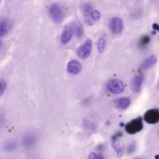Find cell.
Returning <instances> with one entry per match:
<instances>
[{"instance_id": "603a6c76", "label": "cell", "mask_w": 159, "mask_h": 159, "mask_svg": "<svg viewBox=\"0 0 159 159\" xmlns=\"http://www.w3.org/2000/svg\"><path fill=\"white\" fill-rule=\"evenodd\" d=\"M7 85L4 80H0V95H2L6 88Z\"/></svg>"}, {"instance_id": "d6a6232c", "label": "cell", "mask_w": 159, "mask_h": 159, "mask_svg": "<svg viewBox=\"0 0 159 159\" xmlns=\"http://www.w3.org/2000/svg\"><path fill=\"white\" fill-rule=\"evenodd\" d=\"M0 3H1V1H0Z\"/></svg>"}, {"instance_id": "7c38bea8", "label": "cell", "mask_w": 159, "mask_h": 159, "mask_svg": "<svg viewBox=\"0 0 159 159\" xmlns=\"http://www.w3.org/2000/svg\"><path fill=\"white\" fill-rule=\"evenodd\" d=\"M12 26V23L10 21L7 19H4L0 21V36H3L6 34Z\"/></svg>"}, {"instance_id": "ac0fdd59", "label": "cell", "mask_w": 159, "mask_h": 159, "mask_svg": "<svg viewBox=\"0 0 159 159\" xmlns=\"http://www.w3.org/2000/svg\"><path fill=\"white\" fill-rule=\"evenodd\" d=\"M150 41V38L148 35H144L139 41V45L141 48L145 47Z\"/></svg>"}, {"instance_id": "5bb4252c", "label": "cell", "mask_w": 159, "mask_h": 159, "mask_svg": "<svg viewBox=\"0 0 159 159\" xmlns=\"http://www.w3.org/2000/svg\"><path fill=\"white\" fill-rule=\"evenodd\" d=\"M157 57L155 56H151L148 58L146 59L142 63L141 67L143 69H148L154 66L157 62Z\"/></svg>"}, {"instance_id": "f546056e", "label": "cell", "mask_w": 159, "mask_h": 159, "mask_svg": "<svg viewBox=\"0 0 159 159\" xmlns=\"http://www.w3.org/2000/svg\"><path fill=\"white\" fill-rule=\"evenodd\" d=\"M134 159H143L142 158L137 157V158H134Z\"/></svg>"}, {"instance_id": "4316f807", "label": "cell", "mask_w": 159, "mask_h": 159, "mask_svg": "<svg viewBox=\"0 0 159 159\" xmlns=\"http://www.w3.org/2000/svg\"><path fill=\"white\" fill-rule=\"evenodd\" d=\"M153 28L154 30H157L159 31V25L157 23H154L153 25Z\"/></svg>"}, {"instance_id": "6da1fadb", "label": "cell", "mask_w": 159, "mask_h": 159, "mask_svg": "<svg viewBox=\"0 0 159 159\" xmlns=\"http://www.w3.org/2000/svg\"><path fill=\"white\" fill-rule=\"evenodd\" d=\"M143 129V119L138 117L134 119L125 126V131L130 134H134L140 132Z\"/></svg>"}, {"instance_id": "4fadbf2b", "label": "cell", "mask_w": 159, "mask_h": 159, "mask_svg": "<svg viewBox=\"0 0 159 159\" xmlns=\"http://www.w3.org/2000/svg\"><path fill=\"white\" fill-rule=\"evenodd\" d=\"M18 145L16 141L13 140H10L6 142L3 145V150L5 152H13L15 151L17 148Z\"/></svg>"}, {"instance_id": "7402d4cb", "label": "cell", "mask_w": 159, "mask_h": 159, "mask_svg": "<svg viewBox=\"0 0 159 159\" xmlns=\"http://www.w3.org/2000/svg\"><path fill=\"white\" fill-rule=\"evenodd\" d=\"M136 150V144L134 143H132L129 145L127 148V153L129 155L133 154Z\"/></svg>"}, {"instance_id": "e0dca14e", "label": "cell", "mask_w": 159, "mask_h": 159, "mask_svg": "<svg viewBox=\"0 0 159 159\" xmlns=\"http://www.w3.org/2000/svg\"><path fill=\"white\" fill-rule=\"evenodd\" d=\"M81 8H82V11L85 16H88L90 15L92 11L93 6L91 4L87 3L84 4L82 5Z\"/></svg>"}, {"instance_id": "277c9868", "label": "cell", "mask_w": 159, "mask_h": 159, "mask_svg": "<svg viewBox=\"0 0 159 159\" xmlns=\"http://www.w3.org/2000/svg\"><path fill=\"white\" fill-rule=\"evenodd\" d=\"M107 88L110 92L115 94H120L124 90V84L122 81L116 78H112L108 80Z\"/></svg>"}, {"instance_id": "d4e9b609", "label": "cell", "mask_w": 159, "mask_h": 159, "mask_svg": "<svg viewBox=\"0 0 159 159\" xmlns=\"http://www.w3.org/2000/svg\"><path fill=\"white\" fill-rule=\"evenodd\" d=\"M94 21L92 18L90 16H86L85 19H84V22L89 26H91V25H93L94 23Z\"/></svg>"}, {"instance_id": "8992f818", "label": "cell", "mask_w": 159, "mask_h": 159, "mask_svg": "<svg viewBox=\"0 0 159 159\" xmlns=\"http://www.w3.org/2000/svg\"><path fill=\"white\" fill-rule=\"evenodd\" d=\"M146 122L148 124H154L159 121V110L157 109H151L148 110L144 115Z\"/></svg>"}, {"instance_id": "44dd1931", "label": "cell", "mask_w": 159, "mask_h": 159, "mask_svg": "<svg viewBox=\"0 0 159 159\" xmlns=\"http://www.w3.org/2000/svg\"><path fill=\"white\" fill-rule=\"evenodd\" d=\"M90 16L94 21L99 20L101 17L100 12L97 10H93L92 11L90 14Z\"/></svg>"}, {"instance_id": "ffe728a7", "label": "cell", "mask_w": 159, "mask_h": 159, "mask_svg": "<svg viewBox=\"0 0 159 159\" xmlns=\"http://www.w3.org/2000/svg\"><path fill=\"white\" fill-rule=\"evenodd\" d=\"M75 32H76V36L78 38H80L83 36L84 34V29H83V26L80 23H78L76 25Z\"/></svg>"}, {"instance_id": "cb8c5ba5", "label": "cell", "mask_w": 159, "mask_h": 159, "mask_svg": "<svg viewBox=\"0 0 159 159\" xmlns=\"http://www.w3.org/2000/svg\"><path fill=\"white\" fill-rule=\"evenodd\" d=\"M89 159H105L102 155L95 153H91L89 155Z\"/></svg>"}, {"instance_id": "7a4b0ae2", "label": "cell", "mask_w": 159, "mask_h": 159, "mask_svg": "<svg viewBox=\"0 0 159 159\" xmlns=\"http://www.w3.org/2000/svg\"><path fill=\"white\" fill-rule=\"evenodd\" d=\"M122 136L121 132H118L114 134L111 139V145L116 153L118 157H121L123 155L124 151V146L123 143L119 138Z\"/></svg>"}, {"instance_id": "8fae6325", "label": "cell", "mask_w": 159, "mask_h": 159, "mask_svg": "<svg viewBox=\"0 0 159 159\" xmlns=\"http://www.w3.org/2000/svg\"><path fill=\"white\" fill-rule=\"evenodd\" d=\"M144 78V77L142 74L136 76L134 77L132 85V89L134 92L138 93L140 91Z\"/></svg>"}, {"instance_id": "83f0119b", "label": "cell", "mask_w": 159, "mask_h": 159, "mask_svg": "<svg viewBox=\"0 0 159 159\" xmlns=\"http://www.w3.org/2000/svg\"><path fill=\"white\" fill-rule=\"evenodd\" d=\"M155 159H159V155H156L155 156Z\"/></svg>"}, {"instance_id": "3957f363", "label": "cell", "mask_w": 159, "mask_h": 159, "mask_svg": "<svg viewBox=\"0 0 159 159\" xmlns=\"http://www.w3.org/2000/svg\"><path fill=\"white\" fill-rule=\"evenodd\" d=\"M48 12L51 18L57 23H60L64 19V12L59 5L53 4L50 6Z\"/></svg>"}, {"instance_id": "5b68a950", "label": "cell", "mask_w": 159, "mask_h": 159, "mask_svg": "<svg viewBox=\"0 0 159 159\" xmlns=\"http://www.w3.org/2000/svg\"><path fill=\"white\" fill-rule=\"evenodd\" d=\"M92 42L90 39L86 40L84 44L80 47L77 50V54L80 58L86 59L89 56L91 51Z\"/></svg>"}, {"instance_id": "30bf717a", "label": "cell", "mask_w": 159, "mask_h": 159, "mask_svg": "<svg viewBox=\"0 0 159 159\" xmlns=\"http://www.w3.org/2000/svg\"><path fill=\"white\" fill-rule=\"evenodd\" d=\"M72 35V28L70 26L65 27L61 36V43L64 44L69 43L71 40Z\"/></svg>"}, {"instance_id": "4dcf8cb0", "label": "cell", "mask_w": 159, "mask_h": 159, "mask_svg": "<svg viewBox=\"0 0 159 159\" xmlns=\"http://www.w3.org/2000/svg\"><path fill=\"white\" fill-rule=\"evenodd\" d=\"M1 45H2V41L0 40V46H1Z\"/></svg>"}, {"instance_id": "9c48e42d", "label": "cell", "mask_w": 159, "mask_h": 159, "mask_svg": "<svg viewBox=\"0 0 159 159\" xmlns=\"http://www.w3.org/2000/svg\"><path fill=\"white\" fill-rule=\"evenodd\" d=\"M21 142L24 147L30 148L32 147L35 143V136L31 133H26L22 137Z\"/></svg>"}, {"instance_id": "484cf974", "label": "cell", "mask_w": 159, "mask_h": 159, "mask_svg": "<svg viewBox=\"0 0 159 159\" xmlns=\"http://www.w3.org/2000/svg\"><path fill=\"white\" fill-rule=\"evenodd\" d=\"M5 123V118L3 114L0 113V129H2Z\"/></svg>"}, {"instance_id": "d6986e66", "label": "cell", "mask_w": 159, "mask_h": 159, "mask_svg": "<svg viewBox=\"0 0 159 159\" xmlns=\"http://www.w3.org/2000/svg\"><path fill=\"white\" fill-rule=\"evenodd\" d=\"M105 45V40L103 37H101L98 40V43H97V49H98V50L99 53H102L103 51L104 50Z\"/></svg>"}, {"instance_id": "ba28073f", "label": "cell", "mask_w": 159, "mask_h": 159, "mask_svg": "<svg viewBox=\"0 0 159 159\" xmlns=\"http://www.w3.org/2000/svg\"><path fill=\"white\" fill-rule=\"evenodd\" d=\"M81 70L82 66L78 61L74 60L68 63L67 70L70 73L74 75L78 74Z\"/></svg>"}, {"instance_id": "52a82bcc", "label": "cell", "mask_w": 159, "mask_h": 159, "mask_svg": "<svg viewBox=\"0 0 159 159\" xmlns=\"http://www.w3.org/2000/svg\"><path fill=\"white\" fill-rule=\"evenodd\" d=\"M110 30L114 34H119L123 28L122 20L118 17H114L111 20L109 24Z\"/></svg>"}, {"instance_id": "1f68e13d", "label": "cell", "mask_w": 159, "mask_h": 159, "mask_svg": "<svg viewBox=\"0 0 159 159\" xmlns=\"http://www.w3.org/2000/svg\"><path fill=\"white\" fill-rule=\"evenodd\" d=\"M158 86H159V85H158Z\"/></svg>"}, {"instance_id": "9a60e30c", "label": "cell", "mask_w": 159, "mask_h": 159, "mask_svg": "<svg viewBox=\"0 0 159 159\" xmlns=\"http://www.w3.org/2000/svg\"><path fill=\"white\" fill-rule=\"evenodd\" d=\"M116 105L120 110H126L130 105V100L128 98H120L117 101Z\"/></svg>"}, {"instance_id": "2e32d148", "label": "cell", "mask_w": 159, "mask_h": 159, "mask_svg": "<svg viewBox=\"0 0 159 159\" xmlns=\"http://www.w3.org/2000/svg\"><path fill=\"white\" fill-rule=\"evenodd\" d=\"M83 124L85 128L89 129H94L96 128V124L92 118H85L83 121Z\"/></svg>"}, {"instance_id": "f1b7e54d", "label": "cell", "mask_w": 159, "mask_h": 159, "mask_svg": "<svg viewBox=\"0 0 159 159\" xmlns=\"http://www.w3.org/2000/svg\"><path fill=\"white\" fill-rule=\"evenodd\" d=\"M120 125H120V126H121V127H123V126H124V123H120Z\"/></svg>"}]
</instances>
